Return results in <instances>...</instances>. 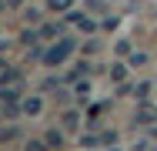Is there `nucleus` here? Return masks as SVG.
<instances>
[{"label":"nucleus","mask_w":157,"mask_h":151,"mask_svg":"<svg viewBox=\"0 0 157 151\" xmlns=\"http://www.w3.org/2000/svg\"><path fill=\"white\" fill-rule=\"evenodd\" d=\"M70 54H74V40H70V37H60V40L44 54V64H47V67H60Z\"/></svg>","instance_id":"nucleus-1"},{"label":"nucleus","mask_w":157,"mask_h":151,"mask_svg":"<svg viewBox=\"0 0 157 151\" xmlns=\"http://www.w3.org/2000/svg\"><path fill=\"white\" fill-rule=\"evenodd\" d=\"M20 111H24L27 118H37V114L44 111V97H40V94H30V97H24V104H20Z\"/></svg>","instance_id":"nucleus-2"},{"label":"nucleus","mask_w":157,"mask_h":151,"mask_svg":"<svg viewBox=\"0 0 157 151\" xmlns=\"http://www.w3.org/2000/svg\"><path fill=\"white\" fill-rule=\"evenodd\" d=\"M44 141H47L50 148H60V145H63V131H57V128H50V131L44 134Z\"/></svg>","instance_id":"nucleus-3"},{"label":"nucleus","mask_w":157,"mask_h":151,"mask_svg":"<svg viewBox=\"0 0 157 151\" xmlns=\"http://www.w3.org/2000/svg\"><path fill=\"white\" fill-rule=\"evenodd\" d=\"M47 7L57 14H67V10H74V0H47Z\"/></svg>","instance_id":"nucleus-4"},{"label":"nucleus","mask_w":157,"mask_h":151,"mask_svg":"<svg viewBox=\"0 0 157 151\" xmlns=\"http://www.w3.org/2000/svg\"><path fill=\"white\" fill-rule=\"evenodd\" d=\"M154 118H157V111H154V108H140V114H137V121H140V124H151Z\"/></svg>","instance_id":"nucleus-5"},{"label":"nucleus","mask_w":157,"mask_h":151,"mask_svg":"<svg viewBox=\"0 0 157 151\" xmlns=\"http://www.w3.org/2000/svg\"><path fill=\"white\" fill-rule=\"evenodd\" d=\"M63 124H67V128H77V124H80V114H77V111H67V114H63Z\"/></svg>","instance_id":"nucleus-6"},{"label":"nucleus","mask_w":157,"mask_h":151,"mask_svg":"<svg viewBox=\"0 0 157 151\" xmlns=\"http://www.w3.org/2000/svg\"><path fill=\"white\" fill-rule=\"evenodd\" d=\"M110 77H114V81H124V77H127V67H124V64H114Z\"/></svg>","instance_id":"nucleus-7"},{"label":"nucleus","mask_w":157,"mask_h":151,"mask_svg":"<svg viewBox=\"0 0 157 151\" xmlns=\"http://www.w3.org/2000/svg\"><path fill=\"white\" fill-rule=\"evenodd\" d=\"M137 97H140V101H144V97H147V94H151V84H147V81H140V84H137Z\"/></svg>","instance_id":"nucleus-8"},{"label":"nucleus","mask_w":157,"mask_h":151,"mask_svg":"<svg viewBox=\"0 0 157 151\" xmlns=\"http://www.w3.org/2000/svg\"><path fill=\"white\" fill-rule=\"evenodd\" d=\"M20 40H24V44H37V34H33V30H24V37H20Z\"/></svg>","instance_id":"nucleus-9"},{"label":"nucleus","mask_w":157,"mask_h":151,"mask_svg":"<svg viewBox=\"0 0 157 151\" xmlns=\"http://www.w3.org/2000/svg\"><path fill=\"white\" fill-rule=\"evenodd\" d=\"M130 64L137 67V64H147V54H130Z\"/></svg>","instance_id":"nucleus-10"},{"label":"nucleus","mask_w":157,"mask_h":151,"mask_svg":"<svg viewBox=\"0 0 157 151\" xmlns=\"http://www.w3.org/2000/svg\"><path fill=\"white\" fill-rule=\"evenodd\" d=\"M27 148H30V151H44V148H50V145H47V141H30Z\"/></svg>","instance_id":"nucleus-11"},{"label":"nucleus","mask_w":157,"mask_h":151,"mask_svg":"<svg viewBox=\"0 0 157 151\" xmlns=\"http://www.w3.org/2000/svg\"><path fill=\"white\" fill-rule=\"evenodd\" d=\"M17 3H20V0H7V7H17Z\"/></svg>","instance_id":"nucleus-12"}]
</instances>
